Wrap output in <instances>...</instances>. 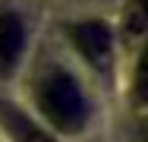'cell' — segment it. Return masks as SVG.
I'll use <instances>...</instances> for the list:
<instances>
[{"instance_id": "cell-1", "label": "cell", "mask_w": 148, "mask_h": 142, "mask_svg": "<svg viewBox=\"0 0 148 142\" xmlns=\"http://www.w3.org/2000/svg\"><path fill=\"white\" fill-rule=\"evenodd\" d=\"M38 101H41V111L47 114V120L60 130H79L88 117V104H85L82 88L66 73H57L41 85Z\"/></svg>"}, {"instance_id": "cell-2", "label": "cell", "mask_w": 148, "mask_h": 142, "mask_svg": "<svg viewBox=\"0 0 148 142\" xmlns=\"http://www.w3.org/2000/svg\"><path fill=\"white\" fill-rule=\"evenodd\" d=\"M73 41L79 48V54L91 60V63H107L110 60V48H114V38H110V28L104 22H82V26L73 28Z\"/></svg>"}, {"instance_id": "cell-3", "label": "cell", "mask_w": 148, "mask_h": 142, "mask_svg": "<svg viewBox=\"0 0 148 142\" xmlns=\"http://www.w3.org/2000/svg\"><path fill=\"white\" fill-rule=\"evenodd\" d=\"M22 44H25V32L22 22L10 13L0 16V73H10L16 66V60L22 54Z\"/></svg>"}, {"instance_id": "cell-4", "label": "cell", "mask_w": 148, "mask_h": 142, "mask_svg": "<svg viewBox=\"0 0 148 142\" xmlns=\"http://www.w3.org/2000/svg\"><path fill=\"white\" fill-rule=\"evenodd\" d=\"M0 120L6 123V130L13 133L16 142H54V139H47L29 117H22V114L16 111V108H10V104H0Z\"/></svg>"}, {"instance_id": "cell-5", "label": "cell", "mask_w": 148, "mask_h": 142, "mask_svg": "<svg viewBox=\"0 0 148 142\" xmlns=\"http://www.w3.org/2000/svg\"><path fill=\"white\" fill-rule=\"evenodd\" d=\"M145 26H148L145 3H142V0H132V3L123 10V35H126V41H139V38L145 35Z\"/></svg>"}]
</instances>
